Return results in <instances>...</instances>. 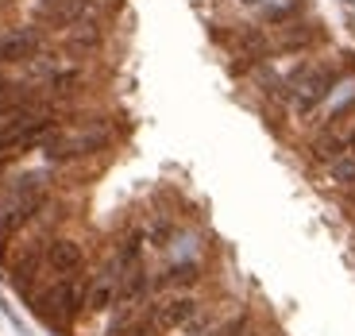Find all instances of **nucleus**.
Segmentation results:
<instances>
[{"label":"nucleus","mask_w":355,"mask_h":336,"mask_svg":"<svg viewBox=\"0 0 355 336\" xmlns=\"http://www.w3.org/2000/svg\"><path fill=\"white\" fill-rule=\"evenodd\" d=\"M46 209V174H19L0 205V244L24 232Z\"/></svg>","instance_id":"nucleus-1"},{"label":"nucleus","mask_w":355,"mask_h":336,"mask_svg":"<svg viewBox=\"0 0 355 336\" xmlns=\"http://www.w3.org/2000/svg\"><path fill=\"white\" fill-rule=\"evenodd\" d=\"M340 81H344V66L340 62H313L309 70L297 78V85L290 89L286 105L293 108L297 120H309V116L320 112V105L340 89Z\"/></svg>","instance_id":"nucleus-2"},{"label":"nucleus","mask_w":355,"mask_h":336,"mask_svg":"<svg viewBox=\"0 0 355 336\" xmlns=\"http://www.w3.org/2000/svg\"><path fill=\"white\" fill-rule=\"evenodd\" d=\"M85 290H89V278H81V274L58 278V283H54L46 294H39L35 313L51 328H70L73 321L85 313Z\"/></svg>","instance_id":"nucleus-3"},{"label":"nucleus","mask_w":355,"mask_h":336,"mask_svg":"<svg viewBox=\"0 0 355 336\" xmlns=\"http://www.w3.org/2000/svg\"><path fill=\"white\" fill-rule=\"evenodd\" d=\"M105 147H108L105 128H78V132H58L54 128L43 140V155L51 162H73V159L93 155V151H105Z\"/></svg>","instance_id":"nucleus-4"},{"label":"nucleus","mask_w":355,"mask_h":336,"mask_svg":"<svg viewBox=\"0 0 355 336\" xmlns=\"http://www.w3.org/2000/svg\"><path fill=\"white\" fill-rule=\"evenodd\" d=\"M151 313H155V325H159V333H174V328H186L189 321L201 313V301H197V294H170V298L162 301H151Z\"/></svg>","instance_id":"nucleus-5"},{"label":"nucleus","mask_w":355,"mask_h":336,"mask_svg":"<svg viewBox=\"0 0 355 336\" xmlns=\"http://www.w3.org/2000/svg\"><path fill=\"white\" fill-rule=\"evenodd\" d=\"M324 43V27L313 19H293V24L278 27V39L270 43V51L278 54H309L313 47Z\"/></svg>","instance_id":"nucleus-6"},{"label":"nucleus","mask_w":355,"mask_h":336,"mask_svg":"<svg viewBox=\"0 0 355 336\" xmlns=\"http://www.w3.org/2000/svg\"><path fill=\"white\" fill-rule=\"evenodd\" d=\"M43 47V35L35 27H8L0 35V66H16V62H31Z\"/></svg>","instance_id":"nucleus-7"},{"label":"nucleus","mask_w":355,"mask_h":336,"mask_svg":"<svg viewBox=\"0 0 355 336\" xmlns=\"http://www.w3.org/2000/svg\"><path fill=\"white\" fill-rule=\"evenodd\" d=\"M46 271H54L58 278H70V274L85 271V251H81L78 240L54 236L51 244H46Z\"/></svg>","instance_id":"nucleus-8"},{"label":"nucleus","mask_w":355,"mask_h":336,"mask_svg":"<svg viewBox=\"0 0 355 336\" xmlns=\"http://www.w3.org/2000/svg\"><path fill=\"white\" fill-rule=\"evenodd\" d=\"M193 283H201V263L197 259H186V263H170L166 271L155 278V290H189Z\"/></svg>","instance_id":"nucleus-9"},{"label":"nucleus","mask_w":355,"mask_h":336,"mask_svg":"<svg viewBox=\"0 0 355 336\" xmlns=\"http://www.w3.org/2000/svg\"><path fill=\"white\" fill-rule=\"evenodd\" d=\"M78 85H81V70H78V66H66V70H51V74H46V89L58 93V97L78 93Z\"/></svg>","instance_id":"nucleus-10"},{"label":"nucleus","mask_w":355,"mask_h":336,"mask_svg":"<svg viewBox=\"0 0 355 336\" xmlns=\"http://www.w3.org/2000/svg\"><path fill=\"white\" fill-rule=\"evenodd\" d=\"M329 186H352L355 190V151L329 162Z\"/></svg>","instance_id":"nucleus-11"},{"label":"nucleus","mask_w":355,"mask_h":336,"mask_svg":"<svg viewBox=\"0 0 355 336\" xmlns=\"http://www.w3.org/2000/svg\"><path fill=\"white\" fill-rule=\"evenodd\" d=\"M297 16H302V0H286V4H270V8L263 12V19H266V24H278V27L293 24Z\"/></svg>","instance_id":"nucleus-12"},{"label":"nucleus","mask_w":355,"mask_h":336,"mask_svg":"<svg viewBox=\"0 0 355 336\" xmlns=\"http://www.w3.org/2000/svg\"><path fill=\"white\" fill-rule=\"evenodd\" d=\"M243 4H266V0H243Z\"/></svg>","instance_id":"nucleus-13"},{"label":"nucleus","mask_w":355,"mask_h":336,"mask_svg":"<svg viewBox=\"0 0 355 336\" xmlns=\"http://www.w3.org/2000/svg\"><path fill=\"white\" fill-rule=\"evenodd\" d=\"M4 4H8V0H0V8H4Z\"/></svg>","instance_id":"nucleus-14"}]
</instances>
